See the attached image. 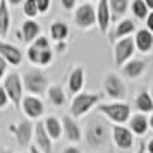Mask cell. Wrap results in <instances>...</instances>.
<instances>
[{
	"mask_svg": "<svg viewBox=\"0 0 153 153\" xmlns=\"http://www.w3.org/2000/svg\"><path fill=\"white\" fill-rule=\"evenodd\" d=\"M97 22L98 28L102 33H107L108 31V26H110V7H108V0H98V7H97Z\"/></svg>",
	"mask_w": 153,
	"mask_h": 153,
	"instance_id": "cell-15",
	"label": "cell"
},
{
	"mask_svg": "<svg viewBox=\"0 0 153 153\" xmlns=\"http://www.w3.org/2000/svg\"><path fill=\"white\" fill-rule=\"evenodd\" d=\"M35 141H36V148L42 153H52V150H53L52 148V139H50L43 122H38L35 127Z\"/></svg>",
	"mask_w": 153,
	"mask_h": 153,
	"instance_id": "cell-14",
	"label": "cell"
},
{
	"mask_svg": "<svg viewBox=\"0 0 153 153\" xmlns=\"http://www.w3.org/2000/svg\"><path fill=\"white\" fill-rule=\"evenodd\" d=\"M136 31V24L134 21L131 19H122V21L117 24V28H115V33H114V38H127V36H131L132 33Z\"/></svg>",
	"mask_w": 153,
	"mask_h": 153,
	"instance_id": "cell-24",
	"label": "cell"
},
{
	"mask_svg": "<svg viewBox=\"0 0 153 153\" xmlns=\"http://www.w3.org/2000/svg\"><path fill=\"white\" fill-rule=\"evenodd\" d=\"M64 48H65V43L64 42H57V52H64Z\"/></svg>",
	"mask_w": 153,
	"mask_h": 153,
	"instance_id": "cell-38",
	"label": "cell"
},
{
	"mask_svg": "<svg viewBox=\"0 0 153 153\" xmlns=\"http://www.w3.org/2000/svg\"><path fill=\"white\" fill-rule=\"evenodd\" d=\"M9 131L16 134V139L19 141L21 146H28L29 139L33 136V126H31V122H28V120H22V122H19L17 126L10 124L9 126Z\"/></svg>",
	"mask_w": 153,
	"mask_h": 153,
	"instance_id": "cell-11",
	"label": "cell"
},
{
	"mask_svg": "<svg viewBox=\"0 0 153 153\" xmlns=\"http://www.w3.org/2000/svg\"><path fill=\"white\" fill-rule=\"evenodd\" d=\"M43 126H45V129L48 132L50 139H59L60 138V134H62V122L59 120L57 117L53 115H50L43 120Z\"/></svg>",
	"mask_w": 153,
	"mask_h": 153,
	"instance_id": "cell-22",
	"label": "cell"
},
{
	"mask_svg": "<svg viewBox=\"0 0 153 153\" xmlns=\"http://www.w3.org/2000/svg\"><path fill=\"white\" fill-rule=\"evenodd\" d=\"M4 90L7 93L9 100L16 105V108H21V102H22V79L19 77L17 72H10L5 76L4 79Z\"/></svg>",
	"mask_w": 153,
	"mask_h": 153,
	"instance_id": "cell-5",
	"label": "cell"
},
{
	"mask_svg": "<svg viewBox=\"0 0 153 153\" xmlns=\"http://www.w3.org/2000/svg\"><path fill=\"white\" fill-rule=\"evenodd\" d=\"M24 14L31 17L38 16V7H36V0H24Z\"/></svg>",
	"mask_w": 153,
	"mask_h": 153,
	"instance_id": "cell-29",
	"label": "cell"
},
{
	"mask_svg": "<svg viewBox=\"0 0 153 153\" xmlns=\"http://www.w3.org/2000/svg\"><path fill=\"white\" fill-rule=\"evenodd\" d=\"M52 0H36V7H38V14H45L50 9Z\"/></svg>",
	"mask_w": 153,
	"mask_h": 153,
	"instance_id": "cell-32",
	"label": "cell"
},
{
	"mask_svg": "<svg viewBox=\"0 0 153 153\" xmlns=\"http://www.w3.org/2000/svg\"><path fill=\"white\" fill-rule=\"evenodd\" d=\"M53 59V52L50 48H45L40 52V59H38V65H48Z\"/></svg>",
	"mask_w": 153,
	"mask_h": 153,
	"instance_id": "cell-30",
	"label": "cell"
},
{
	"mask_svg": "<svg viewBox=\"0 0 153 153\" xmlns=\"http://www.w3.org/2000/svg\"><path fill=\"white\" fill-rule=\"evenodd\" d=\"M7 102H9L7 93H5V90H4V86H0V108H4V107L7 105Z\"/></svg>",
	"mask_w": 153,
	"mask_h": 153,
	"instance_id": "cell-33",
	"label": "cell"
},
{
	"mask_svg": "<svg viewBox=\"0 0 153 153\" xmlns=\"http://www.w3.org/2000/svg\"><path fill=\"white\" fill-rule=\"evenodd\" d=\"M134 48H136L134 47V38H131V36L122 38V40L117 42V45H115V64H117L119 67H122L132 57Z\"/></svg>",
	"mask_w": 153,
	"mask_h": 153,
	"instance_id": "cell-9",
	"label": "cell"
},
{
	"mask_svg": "<svg viewBox=\"0 0 153 153\" xmlns=\"http://www.w3.org/2000/svg\"><path fill=\"white\" fill-rule=\"evenodd\" d=\"M145 67H146L145 60L134 59V60L126 62L120 69H122V74H124L126 77H129V79H136V77H139L143 72H145Z\"/></svg>",
	"mask_w": 153,
	"mask_h": 153,
	"instance_id": "cell-17",
	"label": "cell"
},
{
	"mask_svg": "<svg viewBox=\"0 0 153 153\" xmlns=\"http://www.w3.org/2000/svg\"><path fill=\"white\" fill-rule=\"evenodd\" d=\"M29 152H31V153H42L38 148H36V146H31V148H29Z\"/></svg>",
	"mask_w": 153,
	"mask_h": 153,
	"instance_id": "cell-41",
	"label": "cell"
},
{
	"mask_svg": "<svg viewBox=\"0 0 153 153\" xmlns=\"http://www.w3.org/2000/svg\"><path fill=\"white\" fill-rule=\"evenodd\" d=\"M62 122V132L67 136L71 143H79L83 139V132H81V127L77 126V122L72 117L65 115V117L60 120Z\"/></svg>",
	"mask_w": 153,
	"mask_h": 153,
	"instance_id": "cell-12",
	"label": "cell"
},
{
	"mask_svg": "<svg viewBox=\"0 0 153 153\" xmlns=\"http://www.w3.org/2000/svg\"><path fill=\"white\" fill-rule=\"evenodd\" d=\"M21 108L26 117L38 119V117H42L43 110H45V105H43V102L40 98H36V97H22Z\"/></svg>",
	"mask_w": 153,
	"mask_h": 153,
	"instance_id": "cell-10",
	"label": "cell"
},
{
	"mask_svg": "<svg viewBox=\"0 0 153 153\" xmlns=\"http://www.w3.org/2000/svg\"><path fill=\"white\" fill-rule=\"evenodd\" d=\"M83 86H84V71L83 67H76L71 72L69 79H67V88H69V91L72 95H77L83 90Z\"/></svg>",
	"mask_w": 153,
	"mask_h": 153,
	"instance_id": "cell-19",
	"label": "cell"
},
{
	"mask_svg": "<svg viewBox=\"0 0 153 153\" xmlns=\"http://www.w3.org/2000/svg\"><path fill=\"white\" fill-rule=\"evenodd\" d=\"M148 152L153 153V139H150V143H148Z\"/></svg>",
	"mask_w": 153,
	"mask_h": 153,
	"instance_id": "cell-40",
	"label": "cell"
},
{
	"mask_svg": "<svg viewBox=\"0 0 153 153\" xmlns=\"http://www.w3.org/2000/svg\"><path fill=\"white\" fill-rule=\"evenodd\" d=\"M110 7V19L112 22H117L129 9V0H108Z\"/></svg>",
	"mask_w": 153,
	"mask_h": 153,
	"instance_id": "cell-21",
	"label": "cell"
},
{
	"mask_svg": "<svg viewBox=\"0 0 153 153\" xmlns=\"http://www.w3.org/2000/svg\"><path fill=\"white\" fill-rule=\"evenodd\" d=\"M136 153H145V145H141V146H139V150H138Z\"/></svg>",
	"mask_w": 153,
	"mask_h": 153,
	"instance_id": "cell-44",
	"label": "cell"
},
{
	"mask_svg": "<svg viewBox=\"0 0 153 153\" xmlns=\"http://www.w3.org/2000/svg\"><path fill=\"white\" fill-rule=\"evenodd\" d=\"M103 88H105L107 97L114 98L117 102H120L122 98H126V84L120 79V76H117V74H112V72L107 74L103 79Z\"/></svg>",
	"mask_w": 153,
	"mask_h": 153,
	"instance_id": "cell-7",
	"label": "cell"
},
{
	"mask_svg": "<svg viewBox=\"0 0 153 153\" xmlns=\"http://www.w3.org/2000/svg\"><path fill=\"white\" fill-rule=\"evenodd\" d=\"M40 36V24L33 19H28V21L22 22V28H21V38L22 42L26 43H33Z\"/></svg>",
	"mask_w": 153,
	"mask_h": 153,
	"instance_id": "cell-18",
	"label": "cell"
},
{
	"mask_svg": "<svg viewBox=\"0 0 153 153\" xmlns=\"http://www.w3.org/2000/svg\"><path fill=\"white\" fill-rule=\"evenodd\" d=\"M102 98H103L102 93H77L72 100V103H71V117L72 119L83 117Z\"/></svg>",
	"mask_w": 153,
	"mask_h": 153,
	"instance_id": "cell-1",
	"label": "cell"
},
{
	"mask_svg": "<svg viewBox=\"0 0 153 153\" xmlns=\"http://www.w3.org/2000/svg\"><path fill=\"white\" fill-rule=\"evenodd\" d=\"M22 86L33 95H43L48 90V77L45 76L42 71L29 69L22 76Z\"/></svg>",
	"mask_w": 153,
	"mask_h": 153,
	"instance_id": "cell-3",
	"label": "cell"
},
{
	"mask_svg": "<svg viewBox=\"0 0 153 153\" xmlns=\"http://www.w3.org/2000/svg\"><path fill=\"white\" fill-rule=\"evenodd\" d=\"M148 119L143 115V114H136V115H132L129 117V131L132 134H136V136H141V134H145L148 131Z\"/></svg>",
	"mask_w": 153,
	"mask_h": 153,
	"instance_id": "cell-20",
	"label": "cell"
},
{
	"mask_svg": "<svg viewBox=\"0 0 153 153\" xmlns=\"http://www.w3.org/2000/svg\"><path fill=\"white\" fill-rule=\"evenodd\" d=\"M112 138H114V143L117 145V148L124 150V152L131 150L132 145H134V134L126 126H120V124L114 126L112 127Z\"/></svg>",
	"mask_w": 153,
	"mask_h": 153,
	"instance_id": "cell-8",
	"label": "cell"
},
{
	"mask_svg": "<svg viewBox=\"0 0 153 153\" xmlns=\"http://www.w3.org/2000/svg\"><path fill=\"white\" fill-rule=\"evenodd\" d=\"M98 112L103 114L107 119H110L112 122L115 124H126L129 117H131V108L127 103H120V102H115V103H100L98 105Z\"/></svg>",
	"mask_w": 153,
	"mask_h": 153,
	"instance_id": "cell-2",
	"label": "cell"
},
{
	"mask_svg": "<svg viewBox=\"0 0 153 153\" xmlns=\"http://www.w3.org/2000/svg\"><path fill=\"white\" fill-rule=\"evenodd\" d=\"M136 107H138L143 114L153 112V98H152V95L146 93V91L139 93L138 97H136Z\"/></svg>",
	"mask_w": 153,
	"mask_h": 153,
	"instance_id": "cell-27",
	"label": "cell"
},
{
	"mask_svg": "<svg viewBox=\"0 0 153 153\" xmlns=\"http://www.w3.org/2000/svg\"><path fill=\"white\" fill-rule=\"evenodd\" d=\"M10 26V16L7 9V0H0V36H7Z\"/></svg>",
	"mask_w": 153,
	"mask_h": 153,
	"instance_id": "cell-26",
	"label": "cell"
},
{
	"mask_svg": "<svg viewBox=\"0 0 153 153\" xmlns=\"http://www.w3.org/2000/svg\"><path fill=\"white\" fill-rule=\"evenodd\" d=\"M131 10H132V14H134V17L139 19V21L141 19H146V16L150 14V9L146 7L145 0H132Z\"/></svg>",
	"mask_w": 153,
	"mask_h": 153,
	"instance_id": "cell-28",
	"label": "cell"
},
{
	"mask_svg": "<svg viewBox=\"0 0 153 153\" xmlns=\"http://www.w3.org/2000/svg\"><path fill=\"white\" fill-rule=\"evenodd\" d=\"M0 57L5 60L7 64H12V65H19L22 62V53L21 50L10 45V43L0 42Z\"/></svg>",
	"mask_w": 153,
	"mask_h": 153,
	"instance_id": "cell-13",
	"label": "cell"
},
{
	"mask_svg": "<svg viewBox=\"0 0 153 153\" xmlns=\"http://www.w3.org/2000/svg\"><path fill=\"white\" fill-rule=\"evenodd\" d=\"M50 36H52L55 42H64V40L69 36V26L62 21L52 22V26H50Z\"/></svg>",
	"mask_w": 153,
	"mask_h": 153,
	"instance_id": "cell-23",
	"label": "cell"
},
{
	"mask_svg": "<svg viewBox=\"0 0 153 153\" xmlns=\"http://www.w3.org/2000/svg\"><path fill=\"white\" fill-rule=\"evenodd\" d=\"M31 45H33V47H36V48H40V50L50 48V43H48V40H47L45 36H38V38H36Z\"/></svg>",
	"mask_w": 153,
	"mask_h": 153,
	"instance_id": "cell-31",
	"label": "cell"
},
{
	"mask_svg": "<svg viewBox=\"0 0 153 153\" xmlns=\"http://www.w3.org/2000/svg\"><path fill=\"white\" fill-rule=\"evenodd\" d=\"M74 21L81 29H90L97 24V9L91 4H83L74 12Z\"/></svg>",
	"mask_w": 153,
	"mask_h": 153,
	"instance_id": "cell-6",
	"label": "cell"
},
{
	"mask_svg": "<svg viewBox=\"0 0 153 153\" xmlns=\"http://www.w3.org/2000/svg\"><path fill=\"white\" fill-rule=\"evenodd\" d=\"M62 153H81V150L76 148V146H67V148H64Z\"/></svg>",
	"mask_w": 153,
	"mask_h": 153,
	"instance_id": "cell-37",
	"label": "cell"
},
{
	"mask_svg": "<svg viewBox=\"0 0 153 153\" xmlns=\"http://www.w3.org/2000/svg\"><path fill=\"white\" fill-rule=\"evenodd\" d=\"M60 2H62V7L65 10H71V9L76 5V0H60Z\"/></svg>",
	"mask_w": 153,
	"mask_h": 153,
	"instance_id": "cell-34",
	"label": "cell"
},
{
	"mask_svg": "<svg viewBox=\"0 0 153 153\" xmlns=\"http://www.w3.org/2000/svg\"><path fill=\"white\" fill-rule=\"evenodd\" d=\"M148 124H150V127L153 129V114H152V117L148 119Z\"/></svg>",
	"mask_w": 153,
	"mask_h": 153,
	"instance_id": "cell-43",
	"label": "cell"
},
{
	"mask_svg": "<svg viewBox=\"0 0 153 153\" xmlns=\"http://www.w3.org/2000/svg\"><path fill=\"white\" fill-rule=\"evenodd\" d=\"M47 95H48V100L52 102V105H55V107H62L65 103V91L60 88V86H48V90H47Z\"/></svg>",
	"mask_w": 153,
	"mask_h": 153,
	"instance_id": "cell-25",
	"label": "cell"
},
{
	"mask_svg": "<svg viewBox=\"0 0 153 153\" xmlns=\"http://www.w3.org/2000/svg\"><path fill=\"white\" fill-rule=\"evenodd\" d=\"M86 141L88 145L93 148H100L105 146V143L108 141V129L102 120H90L88 127H86Z\"/></svg>",
	"mask_w": 153,
	"mask_h": 153,
	"instance_id": "cell-4",
	"label": "cell"
},
{
	"mask_svg": "<svg viewBox=\"0 0 153 153\" xmlns=\"http://www.w3.org/2000/svg\"><path fill=\"white\" fill-rule=\"evenodd\" d=\"M145 4H146V7L150 9V10H153V0H145Z\"/></svg>",
	"mask_w": 153,
	"mask_h": 153,
	"instance_id": "cell-39",
	"label": "cell"
},
{
	"mask_svg": "<svg viewBox=\"0 0 153 153\" xmlns=\"http://www.w3.org/2000/svg\"><path fill=\"white\" fill-rule=\"evenodd\" d=\"M152 93H153V90H152Z\"/></svg>",
	"mask_w": 153,
	"mask_h": 153,
	"instance_id": "cell-45",
	"label": "cell"
},
{
	"mask_svg": "<svg viewBox=\"0 0 153 153\" xmlns=\"http://www.w3.org/2000/svg\"><path fill=\"white\" fill-rule=\"evenodd\" d=\"M146 29L153 33V12H150V14L146 16Z\"/></svg>",
	"mask_w": 153,
	"mask_h": 153,
	"instance_id": "cell-35",
	"label": "cell"
},
{
	"mask_svg": "<svg viewBox=\"0 0 153 153\" xmlns=\"http://www.w3.org/2000/svg\"><path fill=\"white\" fill-rule=\"evenodd\" d=\"M9 4H12V5H17V4H21L22 0H7Z\"/></svg>",
	"mask_w": 153,
	"mask_h": 153,
	"instance_id": "cell-42",
	"label": "cell"
},
{
	"mask_svg": "<svg viewBox=\"0 0 153 153\" xmlns=\"http://www.w3.org/2000/svg\"><path fill=\"white\" fill-rule=\"evenodd\" d=\"M5 71H7V62L0 57V79L5 76Z\"/></svg>",
	"mask_w": 153,
	"mask_h": 153,
	"instance_id": "cell-36",
	"label": "cell"
},
{
	"mask_svg": "<svg viewBox=\"0 0 153 153\" xmlns=\"http://www.w3.org/2000/svg\"><path fill=\"white\" fill-rule=\"evenodd\" d=\"M134 47L143 52V53H148L150 50L153 48V33L148 31V29H138L136 31V36H134Z\"/></svg>",
	"mask_w": 153,
	"mask_h": 153,
	"instance_id": "cell-16",
	"label": "cell"
}]
</instances>
